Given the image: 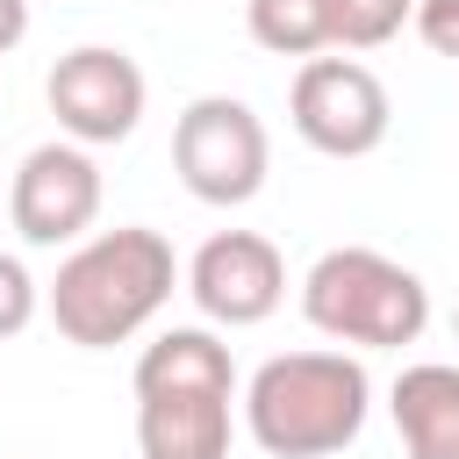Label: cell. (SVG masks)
Returning <instances> with one entry per match:
<instances>
[{
	"instance_id": "6da1fadb",
	"label": "cell",
	"mask_w": 459,
	"mask_h": 459,
	"mask_svg": "<svg viewBox=\"0 0 459 459\" xmlns=\"http://www.w3.org/2000/svg\"><path fill=\"white\" fill-rule=\"evenodd\" d=\"M179 287V258L158 230L122 222V230H93L57 258V280L43 287V308L57 323L65 344L79 351H115L136 330L158 323V308Z\"/></svg>"
},
{
	"instance_id": "7a4b0ae2",
	"label": "cell",
	"mask_w": 459,
	"mask_h": 459,
	"mask_svg": "<svg viewBox=\"0 0 459 459\" xmlns=\"http://www.w3.org/2000/svg\"><path fill=\"white\" fill-rule=\"evenodd\" d=\"M136 452L143 459H230L237 359L208 323H172L136 351Z\"/></svg>"
},
{
	"instance_id": "3957f363",
	"label": "cell",
	"mask_w": 459,
	"mask_h": 459,
	"mask_svg": "<svg viewBox=\"0 0 459 459\" xmlns=\"http://www.w3.org/2000/svg\"><path fill=\"white\" fill-rule=\"evenodd\" d=\"M237 409L265 459H330L366 430L373 373L359 351H280L237 387Z\"/></svg>"
},
{
	"instance_id": "277c9868",
	"label": "cell",
	"mask_w": 459,
	"mask_h": 459,
	"mask_svg": "<svg viewBox=\"0 0 459 459\" xmlns=\"http://www.w3.org/2000/svg\"><path fill=\"white\" fill-rule=\"evenodd\" d=\"M301 316L330 344L402 351L430 330V287L373 244H337L301 273Z\"/></svg>"
},
{
	"instance_id": "5b68a950",
	"label": "cell",
	"mask_w": 459,
	"mask_h": 459,
	"mask_svg": "<svg viewBox=\"0 0 459 459\" xmlns=\"http://www.w3.org/2000/svg\"><path fill=\"white\" fill-rule=\"evenodd\" d=\"M172 172L201 208H244L258 201L273 172V136L237 93H201L172 122Z\"/></svg>"
},
{
	"instance_id": "8992f818",
	"label": "cell",
	"mask_w": 459,
	"mask_h": 459,
	"mask_svg": "<svg viewBox=\"0 0 459 459\" xmlns=\"http://www.w3.org/2000/svg\"><path fill=\"white\" fill-rule=\"evenodd\" d=\"M287 122L308 151L323 158H373L387 143V86L373 79V65L344 57V50H316L301 57L294 86H287Z\"/></svg>"
},
{
	"instance_id": "52a82bcc",
	"label": "cell",
	"mask_w": 459,
	"mask_h": 459,
	"mask_svg": "<svg viewBox=\"0 0 459 459\" xmlns=\"http://www.w3.org/2000/svg\"><path fill=\"white\" fill-rule=\"evenodd\" d=\"M43 100H50V115H57V136L100 151V143L136 136L151 86H143V65H136L129 50H115V43H79V50H65V57L50 65Z\"/></svg>"
},
{
	"instance_id": "ba28073f",
	"label": "cell",
	"mask_w": 459,
	"mask_h": 459,
	"mask_svg": "<svg viewBox=\"0 0 459 459\" xmlns=\"http://www.w3.org/2000/svg\"><path fill=\"white\" fill-rule=\"evenodd\" d=\"M7 222H14V237L36 244V251L79 244V237L100 222V158H93L86 143H72V136L36 143V151L14 165Z\"/></svg>"
},
{
	"instance_id": "9c48e42d",
	"label": "cell",
	"mask_w": 459,
	"mask_h": 459,
	"mask_svg": "<svg viewBox=\"0 0 459 459\" xmlns=\"http://www.w3.org/2000/svg\"><path fill=\"white\" fill-rule=\"evenodd\" d=\"M186 294L208 330H251L287 301V258L258 230H215L186 258Z\"/></svg>"
},
{
	"instance_id": "30bf717a",
	"label": "cell",
	"mask_w": 459,
	"mask_h": 459,
	"mask_svg": "<svg viewBox=\"0 0 459 459\" xmlns=\"http://www.w3.org/2000/svg\"><path fill=\"white\" fill-rule=\"evenodd\" d=\"M387 416L409 459H459V366L445 359L402 366L387 387Z\"/></svg>"
},
{
	"instance_id": "8fae6325",
	"label": "cell",
	"mask_w": 459,
	"mask_h": 459,
	"mask_svg": "<svg viewBox=\"0 0 459 459\" xmlns=\"http://www.w3.org/2000/svg\"><path fill=\"white\" fill-rule=\"evenodd\" d=\"M244 29L273 57H316L330 50V0H244Z\"/></svg>"
},
{
	"instance_id": "7c38bea8",
	"label": "cell",
	"mask_w": 459,
	"mask_h": 459,
	"mask_svg": "<svg viewBox=\"0 0 459 459\" xmlns=\"http://www.w3.org/2000/svg\"><path fill=\"white\" fill-rule=\"evenodd\" d=\"M416 0H330V50H380L409 29Z\"/></svg>"
},
{
	"instance_id": "4fadbf2b",
	"label": "cell",
	"mask_w": 459,
	"mask_h": 459,
	"mask_svg": "<svg viewBox=\"0 0 459 459\" xmlns=\"http://www.w3.org/2000/svg\"><path fill=\"white\" fill-rule=\"evenodd\" d=\"M36 308H43L36 273H29L14 251H0V344H7V337H22V330L36 323Z\"/></svg>"
},
{
	"instance_id": "5bb4252c",
	"label": "cell",
	"mask_w": 459,
	"mask_h": 459,
	"mask_svg": "<svg viewBox=\"0 0 459 459\" xmlns=\"http://www.w3.org/2000/svg\"><path fill=\"white\" fill-rule=\"evenodd\" d=\"M416 36H423V50H437V57H459V0H416Z\"/></svg>"
},
{
	"instance_id": "9a60e30c",
	"label": "cell",
	"mask_w": 459,
	"mask_h": 459,
	"mask_svg": "<svg viewBox=\"0 0 459 459\" xmlns=\"http://www.w3.org/2000/svg\"><path fill=\"white\" fill-rule=\"evenodd\" d=\"M29 36V0H0V57Z\"/></svg>"
},
{
	"instance_id": "2e32d148",
	"label": "cell",
	"mask_w": 459,
	"mask_h": 459,
	"mask_svg": "<svg viewBox=\"0 0 459 459\" xmlns=\"http://www.w3.org/2000/svg\"><path fill=\"white\" fill-rule=\"evenodd\" d=\"M452 330H459V308H452Z\"/></svg>"
}]
</instances>
